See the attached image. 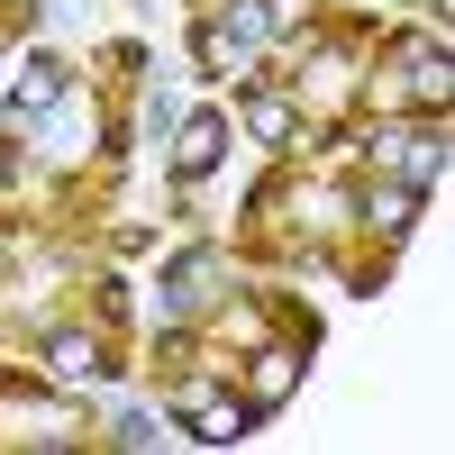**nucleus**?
Segmentation results:
<instances>
[{"instance_id":"f257e3e1","label":"nucleus","mask_w":455,"mask_h":455,"mask_svg":"<svg viewBox=\"0 0 455 455\" xmlns=\"http://www.w3.org/2000/svg\"><path fill=\"white\" fill-rule=\"evenodd\" d=\"M264 36H274V0H237V10H228L219 28H201V46H210L219 64H246Z\"/></svg>"},{"instance_id":"f03ea898","label":"nucleus","mask_w":455,"mask_h":455,"mask_svg":"<svg viewBox=\"0 0 455 455\" xmlns=\"http://www.w3.org/2000/svg\"><path fill=\"white\" fill-rule=\"evenodd\" d=\"M219 156H228V119H219V109H192V119H182V137H173V173L201 182Z\"/></svg>"},{"instance_id":"7ed1b4c3","label":"nucleus","mask_w":455,"mask_h":455,"mask_svg":"<svg viewBox=\"0 0 455 455\" xmlns=\"http://www.w3.org/2000/svg\"><path fill=\"white\" fill-rule=\"evenodd\" d=\"M246 428H255V410H246V401L201 392V401H192V428H182V437H201V446H237Z\"/></svg>"},{"instance_id":"20e7f679","label":"nucleus","mask_w":455,"mask_h":455,"mask_svg":"<svg viewBox=\"0 0 455 455\" xmlns=\"http://www.w3.org/2000/svg\"><path fill=\"white\" fill-rule=\"evenodd\" d=\"M392 173L410 182V192H437V182H446V128H428V137H401V146H392Z\"/></svg>"},{"instance_id":"39448f33","label":"nucleus","mask_w":455,"mask_h":455,"mask_svg":"<svg viewBox=\"0 0 455 455\" xmlns=\"http://www.w3.org/2000/svg\"><path fill=\"white\" fill-rule=\"evenodd\" d=\"M55 100H64V64H46V55H36L19 83H10V109H55Z\"/></svg>"},{"instance_id":"423d86ee","label":"nucleus","mask_w":455,"mask_h":455,"mask_svg":"<svg viewBox=\"0 0 455 455\" xmlns=\"http://www.w3.org/2000/svg\"><path fill=\"white\" fill-rule=\"evenodd\" d=\"M410 219H419V192H410V182H383V192H373V228H383V237H410Z\"/></svg>"},{"instance_id":"0eeeda50","label":"nucleus","mask_w":455,"mask_h":455,"mask_svg":"<svg viewBox=\"0 0 455 455\" xmlns=\"http://www.w3.org/2000/svg\"><path fill=\"white\" fill-rule=\"evenodd\" d=\"M246 128H255L264 146H283V137H291V109H283L274 92H246Z\"/></svg>"},{"instance_id":"6e6552de","label":"nucleus","mask_w":455,"mask_h":455,"mask_svg":"<svg viewBox=\"0 0 455 455\" xmlns=\"http://www.w3.org/2000/svg\"><path fill=\"white\" fill-rule=\"evenodd\" d=\"M291 383H300V355H264L255 364V401H291Z\"/></svg>"},{"instance_id":"1a4fd4ad","label":"nucleus","mask_w":455,"mask_h":455,"mask_svg":"<svg viewBox=\"0 0 455 455\" xmlns=\"http://www.w3.org/2000/svg\"><path fill=\"white\" fill-rule=\"evenodd\" d=\"M55 373H64V383H92V373H100L92 337H55Z\"/></svg>"},{"instance_id":"9d476101","label":"nucleus","mask_w":455,"mask_h":455,"mask_svg":"<svg viewBox=\"0 0 455 455\" xmlns=\"http://www.w3.org/2000/svg\"><path fill=\"white\" fill-rule=\"evenodd\" d=\"M0 173H10V156H0Z\"/></svg>"}]
</instances>
